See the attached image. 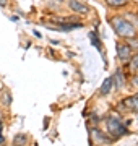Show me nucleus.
<instances>
[{"label":"nucleus","instance_id":"12","mask_svg":"<svg viewBox=\"0 0 138 146\" xmlns=\"http://www.w3.org/2000/svg\"><path fill=\"white\" fill-rule=\"evenodd\" d=\"M2 99H3L5 106H10V104H11V96H10V93H8V91H5V93H3V96H2Z\"/></svg>","mask_w":138,"mask_h":146},{"label":"nucleus","instance_id":"6","mask_svg":"<svg viewBox=\"0 0 138 146\" xmlns=\"http://www.w3.org/2000/svg\"><path fill=\"white\" fill-rule=\"evenodd\" d=\"M123 104L127 106L130 110H138V94L132 96L130 99H125V101H123Z\"/></svg>","mask_w":138,"mask_h":146},{"label":"nucleus","instance_id":"5","mask_svg":"<svg viewBox=\"0 0 138 146\" xmlns=\"http://www.w3.org/2000/svg\"><path fill=\"white\" fill-rule=\"evenodd\" d=\"M112 81H115V88L117 89H122L123 88V84H125V80H123V75L120 70H117L115 75L112 76Z\"/></svg>","mask_w":138,"mask_h":146},{"label":"nucleus","instance_id":"1","mask_svg":"<svg viewBox=\"0 0 138 146\" xmlns=\"http://www.w3.org/2000/svg\"><path fill=\"white\" fill-rule=\"evenodd\" d=\"M111 25H112V28L115 29V33L120 37L132 39V37H135V34H137L135 26H133L128 20H123L122 16H114V18L111 20Z\"/></svg>","mask_w":138,"mask_h":146},{"label":"nucleus","instance_id":"8","mask_svg":"<svg viewBox=\"0 0 138 146\" xmlns=\"http://www.w3.org/2000/svg\"><path fill=\"white\" fill-rule=\"evenodd\" d=\"M90 41L93 42V46H94L96 49H98V50H99V52L102 54V46H101V41H99V37H98V34H96L94 31H91V33H90Z\"/></svg>","mask_w":138,"mask_h":146},{"label":"nucleus","instance_id":"16","mask_svg":"<svg viewBox=\"0 0 138 146\" xmlns=\"http://www.w3.org/2000/svg\"><path fill=\"white\" fill-rule=\"evenodd\" d=\"M58 2H64V0H58Z\"/></svg>","mask_w":138,"mask_h":146},{"label":"nucleus","instance_id":"7","mask_svg":"<svg viewBox=\"0 0 138 146\" xmlns=\"http://www.w3.org/2000/svg\"><path fill=\"white\" fill-rule=\"evenodd\" d=\"M111 89H112V78H107V80H104V83H102L99 93H101L102 96H106V94L111 93Z\"/></svg>","mask_w":138,"mask_h":146},{"label":"nucleus","instance_id":"10","mask_svg":"<svg viewBox=\"0 0 138 146\" xmlns=\"http://www.w3.org/2000/svg\"><path fill=\"white\" fill-rule=\"evenodd\" d=\"M25 143H26V135H16L15 140H13V145L15 146H25Z\"/></svg>","mask_w":138,"mask_h":146},{"label":"nucleus","instance_id":"3","mask_svg":"<svg viewBox=\"0 0 138 146\" xmlns=\"http://www.w3.org/2000/svg\"><path fill=\"white\" fill-rule=\"evenodd\" d=\"M117 54H119L120 62H123V63H127L132 58L130 57L132 50H130V46H127V44H117Z\"/></svg>","mask_w":138,"mask_h":146},{"label":"nucleus","instance_id":"14","mask_svg":"<svg viewBox=\"0 0 138 146\" xmlns=\"http://www.w3.org/2000/svg\"><path fill=\"white\" fill-rule=\"evenodd\" d=\"M7 3H8V0H0V7H2V8H5Z\"/></svg>","mask_w":138,"mask_h":146},{"label":"nucleus","instance_id":"11","mask_svg":"<svg viewBox=\"0 0 138 146\" xmlns=\"http://www.w3.org/2000/svg\"><path fill=\"white\" fill-rule=\"evenodd\" d=\"M106 2H107L111 7H123V5L128 2V0H106Z\"/></svg>","mask_w":138,"mask_h":146},{"label":"nucleus","instance_id":"2","mask_svg":"<svg viewBox=\"0 0 138 146\" xmlns=\"http://www.w3.org/2000/svg\"><path fill=\"white\" fill-rule=\"evenodd\" d=\"M106 125H107V131H109V135L115 136V138L123 136V135H128L127 127L123 125V123L117 119V117H109V119H107V122H106Z\"/></svg>","mask_w":138,"mask_h":146},{"label":"nucleus","instance_id":"9","mask_svg":"<svg viewBox=\"0 0 138 146\" xmlns=\"http://www.w3.org/2000/svg\"><path fill=\"white\" fill-rule=\"evenodd\" d=\"M93 140H94L96 143H107V141H109V138H107V136H104L99 130H93Z\"/></svg>","mask_w":138,"mask_h":146},{"label":"nucleus","instance_id":"15","mask_svg":"<svg viewBox=\"0 0 138 146\" xmlns=\"http://www.w3.org/2000/svg\"><path fill=\"white\" fill-rule=\"evenodd\" d=\"M133 83H135V86H138V76H135V78H133Z\"/></svg>","mask_w":138,"mask_h":146},{"label":"nucleus","instance_id":"13","mask_svg":"<svg viewBox=\"0 0 138 146\" xmlns=\"http://www.w3.org/2000/svg\"><path fill=\"white\" fill-rule=\"evenodd\" d=\"M130 67H132V72H135L138 68V55H135V57L132 58V62H130Z\"/></svg>","mask_w":138,"mask_h":146},{"label":"nucleus","instance_id":"4","mask_svg":"<svg viewBox=\"0 0 138 146\" xmlns=\"http://www.w3.org/2000/svg\"><path fill=\"white\" fill-rule=\"evenodd\" d=\"M68 7H70L73 11L80 13V15H86V13L90 11V8H88L85 3H81L80 0H70V2H68Z\"/></svg>","mask_w":138,"mask_h":146}]
</instances>
